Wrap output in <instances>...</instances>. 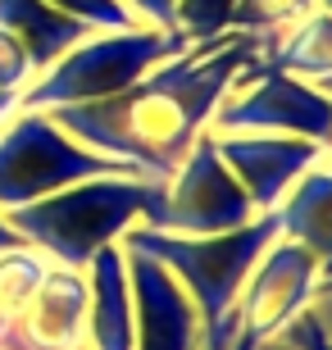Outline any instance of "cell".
I'll use <instances>...</instances> for the list:
<instances>
[{"instance_id":"1","label":"cell","mask_w":332,"mask_h":350,"mask_svg":"<svg viewBox=\"0 0 332 350\" xmlns=\"http://www.w3.org/2000/svg\"><path fill=\"white\" fill-rule=\"evenodd\" d=\"M268 41L273 37H259V32H237V37L223 32L214 41L187 46L182 55L164 59L110 100L60 105L46 114L87 150L123 159L151 182H168L196 146V137L209 128L237 73L255 64V55Z\"/></svg>"},{"instance_id":"2","label":"cell","mask_w":332,"mask_h":350,"mask_svg":"<svg viewBox=\"0 0 332 350\" xmlns=\"http://www.w3.org/2000/svg\"><path fill=\"white\" fill-rule=\"evenodd\" d=\"M0 214L51 264L87 273L91 255L114 246L128 228H137V219H146V228L164 223V182L91 178V182H73L64 191L41 196L32 205L0 209Z\"/></svg>"},{"instance_id":"3","label":"cell","mask_w":332,"mask_h":350,"mask_svg":"<svg viewBox=\"0 0 332 350\" xmlns=\"http://www.w3.org/2000/svg\"><path fill=\"white\" fill-rule=\"evenodd\" d=\"M282 237L278 209H264L259 219L232 228V232L214 237H182V232H159V228H128L123 246L137 255H151L155 264H164L182 282V291L192 296L196 319L205 327V350H228L232 341V310L242 296L251 269L259 264L273 241Z\"/></svg>"},{"instance_id":"4","label":"cell","mask_w":332,"mask_h":350,"mask_svg":"<svg viewBox=\"0 0 332 350\" xmlns=\"http://www.w3.org/2000/svg\"><path fill=\"white\" fill-rule=\"evenodd\" d=\"M187 46L192 41L182 32H159V27L87 37L18 91V109H60V105L110 100L118 91H128L132 82H141L151 68H159L164 59L182 55Z\"/></svg>"},{"instance_id":"5","label":"cell","mask_w":332,"mask_h":350,"mask_svg":"<svg viewBox=\"0 0 332 350\" xmlns=\"http://www.w3.org/2000/svg\"><path fill=\"white\" fill-rule=\"evenodd\" d=\"M91 178H141L132 164L73 142L46 109H14L0 128V209L32 205Z\"/></svg>"},{"instance_id":"6","label":"cell","mask_w":332,"mask_h":350,"mask_svg":"<svg viewBox=\"0 0 332 350\" xmlns=\"http://www.w3.org/2000/svg\"><path fill=\"white\" fill-rule=\"evenodd\" d=\"M232 87L242 96L218 100V132H264V137H305L314 146H332V96L309 82L282 73L273 59H255L237 73Z\"/></svg>"},{"instance_id":"7","label":"cell","mask_w":332,"mask_h":350,"mask_svg":"<svg viewBox=\"0 0 332 350\" xmlns=\"http://www.w3.org/2000/svg\"><path fill=\"white\" fill-rule=\"evenodd\" d=\"M314 286H319V260H314L305 246L278 237V241L259 255V264L251 269L242 296H237L228 350L268 346L296 314L309 310V300L319 296Z\"/></svg>"},{"instance_id":"8","label":"cell","mask_w":332,"mask_h":350,"mask_svg":"<svg viewBox=\"0 0 332 350\" xmlns=\"http://www.w3.org/2000/svg\"><path fill=\"white\" fill-rule=\"evenodd\" d=\"M255 219L251 196L242 191V182L232 178V169L218 159L214 132H201L178 173L164 182V223L159 232H182V237H214L232 232L242 223Z\"/></svg>"},{"instance_id":"9","label":"cell","mask_w":332,"mask_h":350,"mask_svg":"<svg viewBox=\"0 0 332 350\" xmlns=\"http://www.w3.org/2000/svg\"><path fill=\"white\" fill-rule=\"evenodd\" d=\"M214 146L259 214L278 209L287 187L305 169H314L323 155V146L305 137H264V132H214Z\"/></svg>"},{"instance_id":"10","label":"cell","mask_w":332,"mask_h":350,"mask_svg":"<svg viewBox=\"0 0 332 350\" xmlns=\"http://www.w3.org/2000/svg\"><path fill=\"white\" fill-rule=\"evenodd\" d=\"M87 273L51 264L23 314L0 337V350H82L87 341Z\"/></svg>"},{"instance_id":"11","label":"cell","mask_w":332,"mask_h":350,"mask_svg":"<svg viewBox=\"0 0 332 350\" xmlns=\"http://www.w3.org/2000/svg\"><path fill=\"white\" fill-rule=\"evenodd\" d=\"M132 319H137V350H196V305L182 282L151 255L128 250Z\"/></svg>"},{"instance_id":"12","label":"cell","mask_w":332,"mask_h":350,"mask_svg":"<svg viewBox=\"0 0 332 350\" xmlns=\"http://www.w3.org/2000/svg\"><path fill=\"white\" fill-rule=\"evenodd\" d=\"M87 341L91 350H137V319H132V286L123 250L105 246L87 264Z\"/></svg>"},{"instance_id":"13","label":"cell","mask_w":332,"mask_h":350,"mask_svg":"<svg viewBox=\"0 0 332 350\" xmlns=\"http://www.w3.org/2000/svg\"><path fill=\"white\" fill-rule=\"evenodd\" d=\"M282 237L319 260V282L332 278V173L305 169L278 200Z\"/></svg>"},{"instance_id":"14","label":"cell","mask_w":332,"mask_h":350,"mask_svg":"<svg viewBox=\"0 0 332 350\" xmlns=\"http://www.w3.org/2000/svg\"><path fill=\"white\" fill-rule=\"evenodd\" d=\"M0 27L23 41L32 68H51L60 55H68L77 41L91 37V27L73 14L55 10L51 0H0Z\"/></svg>"},{"instance_id":"15","label":"cell","mask_w":332,"mask_h":350,"mask_svg":"<svg viewBox=\"0 0 332 350\" xmlns=\"http://www.w3.org/2000/svg\"><path fill=\"white\" fill-rule=\"evenodd\" d=\"M268 59H273L282 73L332 78V14H305V18L292 27V37L268 46Z\"/></svg>"},{"instance_id":"16","label":"cell","mask_w":332,"mask_h":350,"mask_svg":"<svg viewBox=\"0 0 332 350\" xmlns=\"http://www.w3.org/2000/svg\"><path fill=\"white\" fill-rule=\"evenodd\" d=\"M46 269H51V260L32 246H18V250H5V255H0V305H5L14 319L23 314V305L41 286Z\"/></svg>"},{"instance_id":"17","label":"cell","mask_w":332,"mask_h":350,"mask_svg":"<svg viewBox=\"0 0 332 350\" xmlns=\"http://www.w3.org/2000/svg\"><path fill=\"white\" fill-rule=\"evenodd\" d=\"M309 10H314V0H242L237 14H232L228 32H259V37H273L278 27L301 23Z\"/></svg>"},{"instance_id":"18","label":"cell","mask_w":332,"mask_h":350,"mask_svg":"<svg viewBox=\"0 0 332 350\" xmlns=\"http://www.w3.org/2000/svg\"><path fill=\"white\" fill-rule=\"evenodd\" d=\"M242 0H178V27L182 37L192 41H214L232 27V14H237Z\"/></svg>"},{"instance_id":"19","label":"cell","mask_w":332,"mask_h":350,"mask_svg":"<svg viewBox=\"0 0 332 350\" xmlns=\"http://www.w3.org/2000/svg\"><path fill=\"white\" fill-rule=\"evenodd\" d=\"M51 5L73 14V18H82L91 32L96 27H105V32H137V14L123 0H51Z\"/></svg>"},{"instance_id":"20","label":"cell","mask_w":332,"mask_h":350,"mask_svg":"<svg viewBox=\"0 0 332 350\" xmlns=\"http://www.w3.org/2000/svg\"><path fill=\"white\" fill-rule=\"evenodd\" d=\"M32 78H37V68H32V59H27L23 41L0 27V91H14V96H18Z\"/></svg>"},{"instance_id":"21","label":"cell","mask_w":332,"mask_h":350,"mask_svg":"<svg viewBox=\"0 0 332 350\" xmlns=\"http://www.w3.org/2000/svg\"><path fill=\"white\" fill-rule=\"evenodd\" d=\"M278 341H282V346H292V350H332V337L323 332V323L309 310L296 314L292 323L278 332Z\"/></svg>"},{"instance_id":"22","label":"cell","mask_w":332,"mask_h":350,"mask_svg":"<svg viewBox=\"0 0 332 350\" xmlns=\"http://www.w3.org/2000/svg\"><path fill=\"white\" fill-rule=\"evenodd\" d=\"M132 14H146L159 32H182L178 27V0H123Z\"/></svg>"},{"instance_id":"23","label":"cell","mask_w":332,"mask_h":350,"mask_svg":"<svg viewBox=\"0 0 332 350\" xmlns=\"http://www.w3.org/2000/svg\"><path fill=\"white\" fill-rule=\"evenodd\" d=\"M18 246H27V241L14 232L10 223H5V214H0V255H5V250H18Z\"/></svg>"},{"instance_id":"24","label":"cell","mask_w":332,"mask_h":350,"mask_svg":"<svg viewBox=\"0 0 332 350\" xmlns=\"http://www.w3.org/2000/svg\"><path fill=\"white\" fill-rule=\"evenodd\" d=\"M14 109H18V96H14V91H0V128H5V118H10Z\"/></svg>"},{"instance_id":"25","label":"cell","mask_w":332,"mask_h":350,"mask_svg":"<svg viewBox=\"0 0 332 350\" xmlns=\"http://www.w3.org/2000/svg\"><path fill=\"white\" fill-rule=\"evenodd\" d=\"M10 323H14V314L5 310V305H0V337H5V332H10Z\"/></svg>"},{"instance_id":"26","label":"cell","mask_w":332,"mask_h":350,"mask_svg":"<svg viewBox=\"0 0 332 350\" xmlns=\"http://www.w3.org/2000/svg\"><path fill=\"white\" fill-rule=\"evenodd\" d=\"M259 350H292V346H282V341L273 337V341H268V346H259Z\"/></svg>"},{"instance_id":"27","label":"cell","mask_w":332,"mask_h":350,"mask_svg":"<svg viewBox=\"0 0 332 350\" xmlns=\"http://www.w3.org/2000/svg\"><path fill=\"white\" fill-rule=\"evenodd\" d=\"M314 5H323V14H332V0H314Z\"/></svg>"},{"instance_id":"28","label":"cell","mask_w":332,"mask_h":350,"mask_svg":"<svg viewBox=\"0 0 332 350\" xmlns=\"http://www.w3.org/2000/svg\"><path fill=\"white\" fill-rule=\"evenodd\" d=\"M314 291H332V278H328V282H319V286H314Z\"/></svg>"},{"instance_id":"29","label":"cell","mask_w":332,"mask_h":350,"mask_svg":"<svg viewBox=\"0 0 332 350\" xmlns=\"http://www.w3.org/2000/svg\"><path fill=\"white\" fill-rule=\"evenodd\" d=\"M323 91H332V78H323Z\"/></svg>"},{"instance_id":"30","label":"cell","mask_w":332,"mask_h":350,"mask_svg":"<svg viewBox=\"0 0 332 350\" xmlns=\"http://www.w3.org/2000/svg\"><path fill=\"white\" fill-rule=\"evenodd\" d=\"M328 96H332V91H328Z\"/></svg>"}]
</instances>
